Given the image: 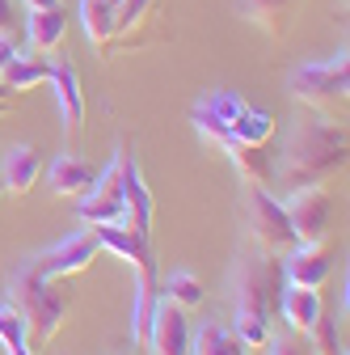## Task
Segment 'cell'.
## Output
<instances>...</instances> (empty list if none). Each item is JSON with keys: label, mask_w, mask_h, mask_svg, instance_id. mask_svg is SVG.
I'll return each mask as SVG.
<instances>
[{"label": "cell", "mask_w": 350, "mask_h": 355, "mask_svg": "<svg viewBox=\"0 0 350 355\" xmlns=\"http://www.w3.org/2000/svg\"><path fill=\"white\" fill-rule=\"evenodd\" d=\"M156 296H165V300H173L178 309H199L203 300H207V288H203V279L194 275V271H173V275H160L156 279Z\"/></svg>", "instance_id": "cell-20"}, {"label": "cell", "mask_w": 350, "mask_h": 355, "mask_svg": "<svg viewBox=\"0 0 350 355\" xmlns=\"http://www.w3.org/2000/svg\"><path fill=\"white\" fill-rule=\"evenodd\" d=\"M122 161H127V144L114 148V161L93 178V187L76 199V220L80 225H118L122 220Z\"/></svg>", "instance_id": "cell-7"}, {"label": "cell", "mask_w": 350, "mask_h": 355, "mask_svg": "<svg viewBox=\"0 0 350 355\" xmlns=\"http://www.w3.org/2000/svg\"><path fill=\"white\" fill-rule=\"evenodd\" d=\"M102 245H98V233L89 225H80L76 233H68L64 241H55L51 250H42L34 254V266H38V275H47V279H72V275H84L89 266L98 262Z\"/></svg>", "instance_id": "cell-8"}, {"label": "cell", "mask_w": 350, "mask_h": 355, "mask_svg": "<svg viewBox=\"0 0 350 355\" xmlns=\"http://www.w3.org/2000/svg\"><path fill=\"white\" fill-rule=\"evenodd\" d=\"M38 173H42V153L34 144H13V148H5V157H0V187L9 195H17V199L34 191Z\"/></svg>", "instance_id": "cell-14"}, {"label": "cell", "mask_w": 350, "mask_h": 355, "mask_svg": "<svg viewBox=\"0 0 350 355\" xmlns=\"http://www.w3.org/2000/svg\"><path fill=\"white\" fill-rule=\"evenodd\" d=\"M279 313L287 322V330H300L308 334L313 322L325 313V300H321V288H300V284H283L279 288Z\"/></svg>", "instance_id": "cell-15"}, {"label": "cell", "mask_w": 350, "mask_h": 355, "mask_svg": "<svg viewBox=\"0 0 350 355\" xmlns=\"http://www.w3.org/2000/svg\"><path fill=\"white\" fill-rule=\"evenodd\" d=\"M17 55V42L9 38V34H0V72H5V64Z\"/></svg>", "instance_id": "cell-29"}, {"label": "cell", "mask_w": 350, "mask_h": 355, "mask_svg": "<svg viewBox=\"0 0 350 355\" xmlns=\"http://www.w3.org/2000/svg\"><path fill=\"white\" fill-rule=\"evenodd\" d=\"M279 288H283L279 258L249 241L237 254V271H232V334L245 343V351L266 347L270 318H275V304H279Z\"/></svg>", "instance_id": "cell-2"}, {"label": "cell", "mask_w": 350, "mask_h": 355, "mask_svg": "<svg viewBox=\"0 0 350 355\" xmlns=\"http://www.w3.org/2000/svg\"><path fill=\"white\" fill-rule=\"evenodd\" d=\"M17 26V5L13 0H0V34H9Z\"/></svg>", "instance_id": "cell-28"}, {"label": "cell", "mask_w": 350, "mask_h": 355, "mask_svg": "<svg viewBox=\"0 0 350 355\" xmlns=\"http://www.w3.org/2000/svg\"><path fill=\"white\" fill-rule=\"evenodd\" d=\"M0 80H5L9 94H30V89L51 80V64L47 60H21V55H13L5 64V72H0Z\"/></svg>", "instance_id": "cell-22"}, {"label": "cell", "mask_w": 350, "mask_h": 355, "mask_svg": "<svg viewBox=\"0 0 350 355\" xmlns=\"http://www.w3.org/2000/svg\"><path fill=\"white\" fill-rule=\"evenodd\" d=\"M80 30L106 60V51L114 47V5L110 0H80Z\"/></svg>", "instance_id": "cell-19"}, {"label": "cell", "mask_w": 350, "mask_h": 355, "mask_svg": "<svg viewBox=\"0 0 350 355\" xmlns=\"http://www.w3.org/2000/svg\"><path fill=\"white\" fill-rule=\"evenodd\" d=\"M291 5H295V0H241V13H245L253 26H261L266 34H283Z\"/></svg>", "instance_id": "cell-23"}, {"label": "cell", "mask_w": 350, "mask_h": 355, "mask_svg": "<svg viewBox=\"0 0 350 355\" xmlns=\"http://www.w3.org/2000/svg\"><path fill=\"white\" fill-rule=\"evenodd\" d=\"M152 5H156V0H118V5H114V38L131 42V34L144 26V17L152 13Z\"/></svg>", "instance_id": "cell-25"}, {"label": "cell", "mask_w": 350, "mask_h": 355, "mask_svg": "<svg viewBox=\"0 0 350 355\" xmlns=\"http://www.w3.org/2000/svg\"><path fill=\"white\" fill-rule=\"evenodd\" d=\"M5 110H9V106H5V102H0V114H5Z\"/></svg>", "instance_id": "cell-32"}, {"label": "cell", "mask_w": 350, "mask_h": 355, "mask_svg": "<svg viewBox=\"0 0 350 355\" xmlns=\"http://www.w3.org/2000/svg\"><path fill=\"white\" fill-rule=\"evenodd\" d=\"M59 0H26V9H55Z\"/></svg>", "instance_id": "cell-30"}, {"label": "cell", "mask_w": 350, "mask_h": 355, "mask_svg": "<svg viewBox=\"0 0 350 355\" xmlns=\"http://www.w3.org/2000/svg\"><path fill=\"white\" fill-rule=\"evenodd\" d=\"M9 304L26 318L30 351H34V347H38V351L47 347V343L59 334V326L68 322V313H72V296L59 292L55 279L38 275L34 258H26L17 271H13V279H9Z\"/></svg>", "instance_id": "cell-4"}, {"label": "cell", "mask_w": 350, "mask_h": 355, "mask_svg": "<svg viewBox=\"0 0 350 355\" xmlns=\"http://www.w3.org/2000/svg\"><path fill=\"white\" fill-rule=\"evenodd\" d=\"M287 89L300 106H308L325 119H346V102H350V51H333L329 60H313L300 64L287 76Z\"/></svg>", "instance_id": "cell-5"}, {"label": "cell", "mask_w": 350, "mask_h": 355, "mask_svg": "<svg viewBox=\"0 0 350 355\" xmlns=\"http://www.w3.org/2000/svg\"><path fill=\"white\" fill-rule=\"evenodd\" d=\"M64 34H68V9L64 5H55V9H30V17H26V42L38 55H55Z\"/></svg>", "instance_id": "cell-17"}, {"label": "cell", "mask_w": 350, "mask_h": 355, "mask_svg": "<svg viewBox=\"0 0 350 355\" xmlns=\"http://www.w3.org/2000/svg\"><path fill=\"white\" fill-rule=\"evenodd\" d=\"M333 271V250L329 241H295L283 254V284L300 288H321Z\"/></svg>", "instance_id": "cell-11"}, {"label": "cell", "mask_w": 350, "mask_h": 355, "mask_svg": "<svg viewBox=\"0 0 350 355\" xmlns=\"http://www.w3.org/2000/svg\"><path fill=\"white\" fill-rule=\"evenodd\" d=\"M190 318H186V309H178L173 300L156 296L152 304V318H148V355H190Z\"/></svg>", "instance_id": "cell-10"}, {"label": "cell", "mask_w": 350, "mask_h": 355, "mask_svg": "<svg viewBox=\"0 0 350 355\" xmlns=\"http://www.w3.org/2000/svg\"><path fill=\"white\" fill-rule=\"evenodd\" d=\"M0 203H5V187H0Z\"/></svg>", "instance_id": "cell-31"}, {"label": "cell", "mask_w": 350, "mask_h": 355, "mask_svg": "<svg viewBox=\"0 0 350 355\" xmlns=\"http://www.w3.org/2000/svg\"><path fill=\"white\" fill-rule=\"evenodd\" d=\"M93 178H98V169L84 161L80 153H59V157L51 161V169H47L51 191H55V195H64V199H80L84 191L93 187Z\"/></svg>", "instance_id": "cell-16"}, {"label": "cell", "mask_w": 350, "mask_h": 355, "mask_svg": "<svg viewBox=\"0 0 350 355\" xmlns=\"http://www.w3.org/2000/svg\"><path fill=\"white\" fill-rule=\"evenodd\" d=\"M110 5H118V0H110Z\"/></svg>", "instance_id": "cell-34"}, {"label": "cell", "mask_w": 350, "mask_h": 355, "mask_svg": "<svg viewBox=\"0 0 350 355\" xmlns=\"http://www.w3.org/2000/svg\"><path fill=\"white\" fill-rule=\"evenodd\" d=\"M190 123L203 140H211L215 148L228 144H270L275 140V114L261 110L245 98H237L232 89H207V94L194 98L190 106Z\"/></svg>", "instance_id": "cell-3"}, {"label": "cell", "mask_w": 350, "mask_h": 355, "mask_svg": "<svg viewBox=\"0 0 350 355\" xmlns=\"http://www.w3.org/2000/svg\"><path fill=\"white\" fill-rule=\"evenodd\" d=\"M308 347H313V355H346V347H342V326L321 313V318L313 322V330H308Z\"/></svg>", "instance_id": "cell-26"}, {"label": "cell", "mask_w": 350, "mask_h": 355, "mask_svg": "<svg viewBox=\"0 0 350 355\" xmlns=\"http://www.w3.org/2000/svg\"><path fill=\"white\" fill-rule=\"evenodd\" d=\"M0 347H5V355H21V351H30L26 318L17 313L9 300H0Z\"/></svg>", "instance_id": "cell-24"}, {"label": "cell", "mask_w": 350, "mask_h": 355, "mask_svg": "<svg viewBox=\"0 0 350 355\" xmlns=\"http://www.w3.org/2000/svg\"><path fill=\"white\" fill-rule=\"evenodd\" d=\"M266 355H313V347H308V334L283 330V334H270L266 338Z\"/></svg>", "instance_id": "cell-27"}, {"label": "cell", "mask_w": 350, "mask_h": 355, "mask_svg": "<svg viewBox=\"0 0 350 355\" xmlns=\"http://www.w3.org/2000/svg\"><path fill=\"white\" fill-rule=\"evenodd\" d=\"M283 211H287L291 229H295V241H325L329 225H333V195L321 182L317 187H300V191H287Z\"/></svg>", "instance_id": "cell-9"}, {"label": "cell", "mask_w": 350, "mask_h": 355, "mask_svg": "<svg viewBox=\"0 0 350 355\" xmlns=\"http://www.w3.org/2000/svg\"><path fill=\"white\" fill-rule=\"evenodd\" d=\"M190 355H245V343L232 334V326L203 322L190 334Z\"/></svg>", "instance_id": "cell-21"}, {"label": "cell", "mask_w": 350, "mask_h": 355, "mask_svg": "<svg viewBox=\"0 0 350 355\" xmlns=\"http://www.w3.org/2000/svg\"><path fill=\"white\" fill-rule=\"evenodd\" d=\"M346 123L325 119L317 110L300 114L279 148V161L270 169V182L279 191H300V187H317L325 178L346 169Z\"/></svg>", "instance_id": "cell-1"}, {"label": "cell", "mask_w": 350, "mask_h": 355, "mask_svg": "<svg viewBox=\"0 0 350 355\" xmlns=\"http://www.w3.org/2000/svg\"><path fill=\"white\" fill-rule=\"evenodd\" d=\"M220 153L232 161V169H237V178H241L245 187H270L275 161H270L266 144H228V148H220Z\"/></svg>", "instance_id": "cell-18"}, {"label": "cell", "mask_w": 350, "mask_h": 355, "mask_svg": "<svg viewBox=\"0 0 350 355\" xmlns=\"http://www.w3.org/2000/svg\"><path fill=\"white\" fill-rule=\"evenodd\" d=\"M47 85L55 89V102H59V114H64L68 140L80 136V131H84V98H80V72H76V64L72 60H55Z\"/></svg>", "instance_id": "cell-13"}, {"label": "cell", "mask_w": 350, "mask_h": 355, "mask_svg": "<svg viewBox=\"0 0 350 355\" xmlns=\"http://www.w3.org/2000/svg\"><path fill=\"white\" fill-rule=\"evenodd\" d=\"M245 229H249V241L270 250V254H287L295 245V229L283 211V199L270 195V187H245Z\"/></svg>", "instance_id": "cell-6"}, {"label": "cell", "mask_w": 350, "mask_h": 355, "mask_svg": "<svg viewBox=\"0 0 350 355\" xmlns=\"http://www.w3.org/2000/svg\"><path fill=\"white\" fill-rule=\"evenodd\" d=\"M21 355H34V351H21Z\"/></svg>", "instance_id": "cell-33"}, {"label": "cell", "mask_w": 350, "mask_h": 355, "mask_svg": "<svg viewBox=\"0 0 350 355\" xmlns=\"http://www.w3.org/2000/svg\"><path fill=\"white\" fill-rule=\"evenodd\" d=\"M152 211H156L152 191L144 182L136 157L127 153V161H122V220H118V225L136 229V233H152Z\"/></svg>", "instance_id": "cell-12"}]
</instances>
